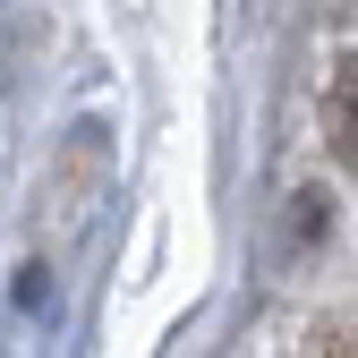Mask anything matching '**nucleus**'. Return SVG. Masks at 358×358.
I'll list each match as a JSON object with an SVG mask.
<instances>
[{"instance_id":"nucleus-2","label":"nucleus","mask_w":358,"mask_h":358,"mask_svg":"<svg viewBox=\"0 0 358 358\" xmlns=\"http://www.w3.org/2000/svg\"><path fill=\"white\" fill-rule=\"evenodd\" d=\"M333 239V188H290V248Z\"/></svg>"},{"instance_id":"nucleus-1","label":"nucleus","mask_w":358,"mask_h":358,"mask_svg":"<svg viewBox=\"0 0 358 358\" xmlns=\"http://www.w3.org/2000/svg\"><path fill=\"white\" fill-rule=\"evenodd\" d=\"M324 120H333V145L358 162V52L333 69V94H324Z\"/></svg>"},{"instance_id":"nucleus-3","label":"nucleus","mask_w":358,"mask_h":358,"mask_svg":"<svg viewBox=\"0 0 358 358\" xmlns=\"http://www.w3.org/2000/svg\"><path fill=\"white\" fill-rule=\"evenodd\" d=\"M307 350H324V358H350V350H358V324H307Z\"/></svg>"}]
</instances>
